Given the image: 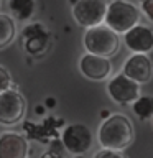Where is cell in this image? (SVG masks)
<instances>
[{
  "instance_id": "6da1fadb",
  "label": "cell",
  "mask_w": 153,
  "mask_h": 158,
  "mask_svg": "<svg viewBox=\"0 0 153 158\" xmlns=\"http://www.w3.org/2000/svg\"><path fill=\"white\" fill-rule=\"evenodd\" d=\"M135 132L130 118L123 114H112L104 118L97 130V142L102 148L109 150H125L133 142Z\"/></svg>"
},
{
  "instance_id": "7a4b0ae2",
  "label": "cell",
  "mask_w": 153,
  "mask_h": 158,
  "mask_svg": "<svg viewBox=\"0 0 153 158\" xmlns=\"http://www.w3.org/2000/svg\"><path fill=\"white\" fill-rule=\"evenodd\" d=\"M140 8L135 3L128 2V0H112L110 3H107L104 23L117 35H123L140 23Z\"/></svg>"
},
{
  "instance_id": "3957f363",
  "label": "cell",
  "mask_w": 153,
  "mask_h": 158,
  "mask_svg": "<svg viewBox=\"0 0 153 158\" xmlns=\"http://www.w3.org/2000/svg\"><path fill=\"white\" fill-rule=\"evenodd\" d=\"M82 44L86 53L112 58L120 48V38L105 25H97L92 28H86L82 36Z\"/></svg>"
},
{
  "instance_id": "277c9868",
  "label": "cell",
  "mask_w": 153,
  "mask_h": 158,
  "mask_svg": "<svg viewBox=\"0 0 153 158\" xmlns=\"http://www.w3.org/2000/svg\"><path fill=\"white\" fill-rule=\"evenodd\" d=\"M107 0H74L72 17L82 28H92L104 23Z\"/></svg>"
},
{
  "instance_id": "5b68a950",
  "label": "cell",
  "mask_w": 153,
  "mask_h": 158,
  "mask_svg": "<svg viewBox=\"0 0 153 158\" xmlns=\"http://www.w3.org/2000/svg\"><path fill=\"white\" fill-rule=\"evenodd\" d=\"M27 114V101L15 89L0 92V125L12 127L23 120Z\"/></svg>"
},
{
  "instance_id": "8992f818",
  "label": "cell",
  "mask_w": 153,
  "mask_h": 158,
  "mask_svg": "<svg viewBox=\"0 0 153 158\" xmlns=\"http://www.w3.org/2000/svg\"><path fill=\"white\" fill-rule=\"evenodd\" d=\"M22 44L27 54L39 58L49 49L51 35H49L48 28L43 23H39V22L28 23L22 30Z\"/></svg>"
},
{
  "instance_id": "52a82bcc",
  "label": "cell",
  "mask_w": 153,
  "mask_h": 158,
  "mask_svg": "<svg viewBox=\"0 0 153 158\" xmlns=\"http://www.w3.org/2000/svg\"><path fill=\"white\" fill-rule=\"evenodd\" d=\"M61 140L69 153L84 155L92 147V132L84 123H71L63 130Z\"/></svg>"
},
{
  "instance_id": "ba28073f",
  "label": "cell",
  "mask_w": 153,
  "mask_h": 158,
  "mask_svg": "<svg viewBox=\"0 0 153 158\" xmlns=\"http://www.w3.org/2000/svg\"><path fill=\"white\" fill-rule=\"evenodd\" d=\"M107 94L118 106H132V102L140 96V84L118 73L109 81Z\"/></svg>"
},
{
  "instance_id": "9c48e42d",
  "label": "cell",
  "mask_w": 153,
  "mask_h": 158,
  "mask_svg": "<svg viewBox=\"0 0 153 158\" xmlns=\"http://www.w3.org/2000/svg\"><path fill=\"white\" fill-rule=\"evenodd\" d=\"M79 71L89 81H105L112 74V63L109 58L86 53L79 59Z\"/></svg>"
},
{
  "instance_id": "30bf717a",
  "label": "cell",
  "mask_w": 153,
  "mask_h": 158,
  "mask_svg": "<svg viewBox=\"0 0 153 158\" xmlns=\"http://www.w3.org/2000/svg\"><path fill=\"white\" fill-rule=\"evenodd\" d=\"M122 74H125L128 79L135 81L137 84H145L153 76V64L151 59L147 54H137L133 53L128 56L123 63Z\"/></svg>"
},
{
  "instance_id": "8fae6325",
  "label": "cell",
  "mask_w": 153,
  "mask_h": 158,
  "mask_svg": "<svg viewBox=\"0 0 153 158\" xmlns=\"http://www.w3.org/2000/svg\"><path fill=\"white\" fill-rule=\"evenodd\" d=\"M123 43L132 53L148 54L153 49V30L138 23L123 33Z\"/></svg>"
},
{
  "instance_id": "7c38bea8",
  "label": "cell",
  "mask_w": 153,
  "mask_h": 158,
  "mask_svg": "<svg viewBox=\"0 0 153 158\" xmlns=\"http://www.w3.org/2000/svg\"><path fill=\"white\" fill-rule=\"evenodd\" d=\"M0 158H28V142L22 133H0Z\"/></svg>"
},
{
  "instance_id": "4fadbf2b",
  "label": "cell",
  "mask_w": 153,
  "mask_h": 158,
  "mask_svg": "<svg viewBox=\"0 0 153 158\" xmlns=\"http://www.w3.org/2000/svg\"><path fill=\"white\" fill-rule=\"evenodd\" d=\"M8 10L13 20L17 22H30L36 10L35 0H7Z\"/></svg>"
},
{
  "instance_id": "5bb4252c",
  "label": "cell",
  "mask_w": 153,
  "mask_h": 158,
  "mask_svg": "<svg viewBox=\"0 0 153 158\" xmlns=\"http://www.w3.org/2000/svg\"><path fill=\"white\" fill-rule=\"evenodd\" d=\"M17 28H15V20L10 15L0 13V49L7 48L15 40Z\"/></svg>"
},
{
  "instance_id": "9a60e30c",
  "label": "cell",
  "mask_w": 153,
  "mask_h": 158,
  "mask_svg": "<svg viewBox=\"0 0 153 158\" xmlns=\"http://www.w3.org/2000/svg\"><path fill=\"white\" fill-rule=\"evenodd\" d=\"M132 110L140 120L153 118V96H138L132 102Z\"/></svg>"
},
{
  "instance_id": "2e32d148",
  "label": "cell",
  "mask_w": 153,
  "mask_h": 158,
  "mask_svg": "<svg viewBox=\"0 0 153 158\" xmlns=\"http://www.w3.org/2000/svg\"><path fill=\"white\" fill-rule=\"evenodd\" d=\"M12 86H13L12 74L8 73V69H5L3 66H0V92L12 89Z\"/></svg>"
},
{
  "instance_id": "e0dca14e",
  "label": "cell",
  "mask_w": 153,
  "mask_h": 158,
  "mask_svg": "<svg viewBox=\"0 0 153 158\" xmlns=\"http://www.w3.org/2000/svg\"><path fill=\"white\" fill-rule=\"evenodd\" d=\"M92 158H125L122 152L118 150H109V148H102V150H99L94 153Z\"/></svg>"
},
{
  "instance_id": "ac0fdd59",
  "label": "cell",
  "mask_w": 153,
  "mask_h": 158,
  "mask_svg": "<svg viewBox=\"0 0 153 158\" xmlns=\"http://www.w3.org/2000/svg\"><path fill=\"white\" fill-rule=\"evenodd\" d=\"M140 13L147 17L148 22L153 23V0H142L140 3Z\"/></svg>"
}]
</instances>
